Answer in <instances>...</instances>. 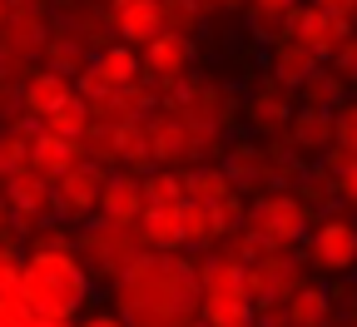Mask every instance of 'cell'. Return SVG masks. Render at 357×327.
Instances as JSON below:
<instances>
[{
	"mask_svg": "<svg viewBox=\"0 0 357 327\" xmlns=\"http://www.w3.org/2000/svg\"><path fill=\"white\" fill-rule=\"evenodd\" d=\"M6 228H10V208H6V199H0V238H6Z\"/></svg>",
	"mask_w": 357,
	"mask_h": 327,
	"instance_id": "42",
	"label": "cell"
},
{
	"mask_svg": "<svg viewBox=\"0 0 357 327\" xmlns=\"http://www.w3.org/2000/svg\"><path fill=\"white\" fill-rule=\"evenodd\" d=\"M15 283H20V253L10 238H0V293L15 288Z\"/></svg>",
	"mask_w": 357,
	"mask_h": 327,
	"instance_id": "35",
	"label": "cell"
},
{
	"mask_svg": "<svg viewBox=\"0 0 357 327\" xmlns=\"http://www.w3.org/2000/svg\"><path fill=\"white\" fill-rule=\"evenodd\" d=\"M0 327H35V312H30V303L20 298V283L0 293Z\"/></svg>",
	"mask_w": 357,
	"mask_h": 327,
	"instance_id": "32",
	"label": "cell"
},
{
	"mask_svg": "<svg viewBox=\"0 0 357 327\" xmlns=\"http://www.w3.org/2000/svg\"><path fill=\"white\" fill-rule=\"evenodd\" d=\"M298 100H303V109H328V114H337V109L347 105V84H342V75H337L333 65H318V70L298 84Z\"/></svg>",
	"mask_w": 357,
	"mask_h": 327,
	"instance_id": "23",
	"label": "cell"
},
{
	"mask_svg": "<svg viewBox=\"0 0 357 327\" xmlns=\"http://www.w3.org/2000/svg\"><path fill=\"white\" fill-rule=\"evenodd\" d=\"M35 327H75V317H35Z\"/></svg>",
	"mask_w": 357,
	"mask_h": 327,
	"instance_id": "41",
	"label": "cell"
},
{
	"mask_svg": "<svg viewBox=\"0 0 357 327\" xmlns=\"http://www.w3.org/2000/svg\"><path fill=\"white\" fill-rule=\"evenodd\" d=\"M65 95H70V79H65V75H50V70H35V75H30V79L20 84V114L40 124L45 114H50V109H55V105L65 100Z\"/></svg>",
	"mask_w": 357,
	"mask_h": 327,
	"instance_id": "20",
	"label": "cell"
},
{
	"mask_svg": "<svg viewBox=\"0 0 357 327\" xmlns=\"http://www.w3.org/2000/svg\"><path fill=\"white\" fill-rule=\"evenodd\" d=\"M20 298L35 317H75L89 303V277L75 248H30L20 258Z\"/></svg>",
	"mask_w": 357,
	"mask_h": 327,
	"instance_id": "2",
	"label": "cell"
},
{
	"mask_svg": "<svg viewBox=\"0 0 357 327\" xmlns=\"http://www.w3.org/2000/svg\"><path fill=\"white\" fill-rule=\"evenodd\" d=\"M248 327H253V322H248Z\"/></svg>",
	"mask_w": 357,
	"mask_h": 327,
	"instance_id": "49",
	"label": "cell"
},
{
	"mask_svg": "<svg viewBox=\"0 0 357 327\" xmlns=\"http://www.w3.org/2000/svg\"><path fill=\"white\" fill-rule=\"evenodd\" d=\"M318 65H323V60H312L303 45H293V40L283 35V40L273 45V70H268V79H273L278 89H288V95H298V84L318 70Z\"/></svg>",
	"mask_w": 357,
	"mask_h": 327,
	"instance_id": "21",
	"label": "cell"
},
{
	"mask_svg": "<svg viewBox=\"0 0 357 327\" xmlns=\"http://www.w3.org/2000/svg\"><path fill=\"white\" fill-rule=\"evenodd\" d=\"M307 223H312V208H307L303 199L283 194V189L258 194V199L248 204V213H243V228L253 233L263 248H273V253H288L293 243H303Z\"/></svg>",
	"mask_w": 357,
	"mask_h": 327,
	"instance_id": "3",
	"label": "cell"
},
{
	"mask_svg": "<svg viewBox=\"0 0 357 327\" xmlns=\"http://www.w3.org/2000/svg\"><path fill=\"white\" fill-rule=\"evenodd\" d=\"M139 189H144V208H178L184 204V174L149 169V174H139Z\"/></svg>",
	"mask_w": 357,
	"mask_h": 327,
	"instance_id": "28",
	"label": "cell"
},
{
	"mask_svg": "<svg viewBox=\"0 0 357 327\" xmlns=\"http://www.w3.org/2000/svg\"><path fill=\"white\" fill-rule=\"evenodd\" d=\"M40 55L50 60L45 70H50V75H65V79H75V75L89 65V50H84V45H79L70 30H50V40H45V50H40Z\"/></svg>",
	"mask_w": 357,
	"mask_h": 327,
	"instance_id": "26",
	"label": "cell"
},
{
	"mask_svg": "<svg viewBox=\"0 0 357 327\" xmlns=\"http://www.w3.org/2000/svg\"><path fill=\"white\" fill-rule=\"evenodd\" d=\"M25 164L55 183L60 174H70L75 164H84V139H55V134L35 129V139H30V159H25Z\"/></svg>",
	"mask_w": 357,
	"mask_h": 327,
	"instance_id": "16",
	"label": "cell"
},
{
	"mask_svg": "<svg viewBox=\"0 0 357 327\" xmlns=\"http://www.w3.org/2000/svg\"><path fill=\"white\" fill-rule=\"evenodd\" d=\"M333 70L342 75V84H347V89H357V30L342 40V50L333 55Z\"/></svg>",
	"mask_w": 357,
	"mask_h": 327,
	"instance_id": "34",
	"label": "cell"
},
{
	"mask_svg": "<svg viewBox=\"0 0 357 327\" xmlns=\"http://www.w3.org/2000/svg\"><path fill=\"white\" fill-rule=\"evenodd\" d=\"M50 40V25H45V6L40 0H10V15L0 25V55L10 60H30L45 50Z\"/></svg>",
	"mask_w": 357,
	"mask_h": 327,
	"instance_id": "12",
	"label": "cell"
},
{
	"mask_svg": "<svg viewBox=\"0 0 357 327\" xmlns=\"http://www.w3.org/2000/svg\"><path fill=\"white\" fill-rule=\"evenodd\" d=\"M114 317L124 327H189V322H199V263L144 248L114 277Z\"/></svg>",
	"mask_w": 357,
	"mask_h": 327,
	"instance_id": "1",
	"label": "cell"
},
{
	"mask_svg": "<svg viewBox=\"0 0 357 327\" xmlns=\"http://www.w3.org/2000/svg\"><path fill=\"white\" fill-rule=\"evenodd\" d=\"M189 327H204V322H189Z\"/></svg>",
	"mask_w": 357,
	"mask_h": 327,
	"instance_id": "45",
	"label": "cell"
},
{
	"mask_svg": "<svg viewBox=\"0 0 357 327\" xmlns=\"http://www.w3.org/2000/svg\"><path fill=\"white\" fill-rule=\"evenodd\" d=\"M243 213H248L243 194H234V199H223V204H213V233H218V238H234V233L243 228Z\"/></svg>",
	"mask_w": 357,
	"mask_h": 327,
	"instance_id": "31",
	"label": "cell"
},
{
	"mask_svg": "<svg viewBox=\"0 0 357 327\" xmlns=\"http://www.w3.org/2000/svg\"><path fill=\"white\" fill-rule=\"evenodd\" d=\"M352 25H357V20H352Z\"/></svg>",
	"mask_w": 357,
	"mask_h": 327,
	"instance_id": "48",
	"label": "cell"
},
{
	"mask_svg": "<svg viewBox=\"0 0 357 327\" xmlns=\"http://www.w3.org/2000/svg\"><path fill=\"white\" fill-rule=\"evenodd\" d=\"M0 199L10 208V228H40V218H50V178L35 174L30 164L15 169L6 183H0Z\"/></svg>",
	"mask_w": 357,
	"mask_h": 327,
	"instance_id": "9",
	"label": "cell"
},
{
	"mask_svg": "<svg viewBox=\"0 0 357 327\" xmlns=\"http://www.w3.org/2000/svg\"><path fill=\"white\" fill-rule=\"evenodd\" d=\"M144 134H149V159L154 169H178L189 159V139H184V124L174 114H149L144 119Z\"/></svg>",
	"mask_w": 357,
	"mask_h": 327,
	"instance_id": "18",
	"label": "cell"
},
{
	"mask_svg": "<svg viewBox=\"0 0 357 327\" xmlns=\"http://www.w3.org/2000/svg\"><path fill=\"white\" fill-rule=\"evenodd\" d=\"M189 65H194V40L184 35H154L144 50H139V79H154L159 89H174L189 79Z\"/></svg>",
	"mask_w": 357,
	"mask_h": 327,
	"instance_id": "10",
	"label": "cell"
},
{
	"mask_svg": "<svg viewBox=\"0 0 357 327\" xmlns=\"http://www.w3.org/2000/svg\"><path fill=\"white\" fill-rule=\"evenodd\" d=\"M333 199H342L347 208H357V159H352V164L333 178Z\"/></svg>",
	"mask_w": 357,
	"mask_h": 327,
	"instance_id": "36",
	"label": "cell"
},
{
	"mask_svg": "<svg viewBox=\"0 0 357 327\" xmlns=\"http://www.w3.org/2000/svg\"><path fill=\"white\" fill-rule=\"evenodd\" d=\"M243 114H248V124H253L258 134H283V129H288V119H293V95L268 79V84H258L253 95H248Z\"/></svg>",
	"mask_w": 357,
	"mask_h": 327,
	"instance_id": "17",
	"label": "cell"
},
{
	"mask_svg": "<svg viewBox=\"0 0 357 327\" xmlns=\"http://www.w3.org/2000/svg\"><path fill=\"white\" fill-rule=\"evenodd\" d=\"M307 258L318 273H352L357 268V218L342 208L323 213L307 238Z\"/></svg>",
	"mask_w": 357,
	"mask_h": 327,
	"instance_id": "6",
	"label": "cell"
},
{
	"mask_svg": "<svg viewBox=\"0 0 357 327\" xmlns=\"http://www.w3.org/2000/svg\"><path fill=\"white\" fill-rule=\"evenodd\" d=\"M109 30L119 35V45L144 50L154 35H164V6L159 0H109Z\"/></svg>",
	"mask_w": 357,
	"mask_h": 327,
	"instance_id": "13",
	"label": "cell"
},
{
	"mask_svg": "<svg viewBox=\"0 0 357 327\" xmlns=\"http://www.w3.org/2000/svg\"><path fill=\"white\" fill-rule=\"evenodd\" d=\"M218 238L213 233V208L208 204H178V248H208Z\"/></svg>",
	"mask_w": 357,
	"mask_h": 327,
	"instance_id": "29",
	"label": "cell"
},
{
	"mask_svg": "<svg viewBox=\"0 0 357 327\" xmlns=\"http://www.w3.org/2000/svg\"><path fill=\"white\" fill-rule=\"evenodd\" d=\"M134 238L149 253H178V208H144L134 223Z\"/></svg>",
	"mask_w": 357,
	"mask_h": 327,
	"instance_id": "24",
	"label": "cell"
},
{
	"mask_svg": "<svg viewBox=\"0 0 357 327\" xmlns=\"http://www.w3.org/2000/svg\"><path fill=\"white\" fill-rule=\"evenodd\" d=\"M75 327H124V322H119L114 312H89V317H84V322H75Z\"/></svg>",
	"mask_w": 357,
	"mask_h": 327,
	"instance_id": "40",
	"label": "cell"
},
{
	"mask_svg": "<svg viewBox=\"0 0 357 327\" xmlns=\"http://www.w3.org/2000/svg\"><path fill=\"white\" fill-rule=\"evenodd\" d=\"M139 79V50H129V45H105V50H95L89 55V65L70 79V89L84 100V105H95V100H105L109 89H124V84H134Z\"/></svg>",
	"mask_w": 357,
	"mask_h": 327,
	"instance_id": "5",
	"label": "cell"
},
{
	"mask_svg": "<svg viewBox=\"0 0 357 327\" xmlns=\"http://www.w3.org/2000/svg\"><path fill=\"white\" fill-rule=\"evenodd\" d=\"M159 6H164V0H159Z\"/></svg>",
	"mask_w": 357,
	"mask_h": 327,
	"instance_id": "47",
	"label": "cell"
},
{
	"mask_svg": "<svg viewBox=\"0 0 357 327\" xmlns=\"http://www.w3.org/2000/svg\"><path fill=\"white\" fill-rule=\"evenodd\" d=\"M352 30H357L352 20H342V15H333V10H318V6H293V10H288V40L303 45V50H307L312 60H323V65L342 50V40H347Z\"/></svg>",
	"mask_w": 357,
	"mask_h": 327,
	"instance_id": "7",
	"label": "cell"
},
{
	"mask_svg": "<svg viewBox=\"0 0 357 327\" xmlns=\"http://www.w3.org/2000/svg\"><path fill=\"white\" fill-rule=\"evenodd\" d=\"M333 144H342L352 159H357V105H342L333 114Z\"/></svg>",
	"mask_w": 357,
	"mask_h": 327,
	"instance_id": "33",
	"label": "cell"
},
{
	"mask_svg": "<svg viewBox=\"0 0 357 327\" xmlns=\"http://www.w3.org/2000/svg\"><path fill=\"white\" fill-rule=\"evenodd\" d=\"M139 213H144V189H139V174H105L95 218L134 228V223H139Z\"/></svg>",
	"mask_w": 357,
	"mask_h": 327,
	"instance_id": "14",
	"label": "cell"
},
{
	"mask_svg": "<svg viewBox=\"0 0 357 327\" xmlns=\"http://www.w3.org/2000/svg\"><path fill=\"white\" fill-rule=\"evenodd\" d=\"M40 129H45V134H55V139H84V134H89V105L70 89V95L40 119Z\"/></svg>",
	"mask_w": 357,
	"mask_h": 327,
	"instance_id": "27",
	"label": "cell"
},
{
	"mask_svg": "<svg viewBox=\"0 0 357 327\" xmlns=\"http://www.w3.org/2000/svg\"><path fill=\"white\" fill-rule=\"evenodd\" d=\"M283 312H288V327H328L333 317V293L323 283H298L288 298H283Z\"/></svg>",
	"mask_w": 357,
	"mask_h": 327,
	"instance_id": "19",
	"label": "cell"
},
{
	"mask_svg": "<svg viewBox=\"0 0 357 327\" xmlns=\"http://www.w3.org/2000/svg\"><path fill=\"white\" fill-rule=\"evenodd\" d=\"M248 6H253L258 15H288L293 6H303V0H248Z\"/></svg>",
	"mask_w": 357,
	"mask_h": 327,
	"instance_id": "38",
	"label": "cell"
},
{
	"mask_svg": "<svg viewBox=\"0 0 357 327\" xmlns=\"http://www.w3.org/2000/svg\"><path fill=\"white\" fill-rule=\"evenodd\" d=\"M307 6L333 10V15H342V20H357V0H307Z\"/></svg>",
	"mask_w": 357,
	"mask_h": 327,
	"instance_id": "37",
	"label": "cell"
},
{
	"mask_svg": "<svg viewBox=\"0 0 357 327\" xmlns=\"http://www.w3.org/2000/svg\"><path fill=\"white\" fill-rule=\"evenodd\" d=\"M223 174L234 178V189H263V183H278L263 144H234L229 164H223Z\"/></svg>",
	"mask_w": 357,
	"mask_h": 327,
	"instance_id": "22",
	"label": "cell"
},
{
	"mask_svg": "<svg viewBox=\"0 0 357 327\" xmlns=\"http://www.w3.org/2000/svg\"><path fill=\"white\" fill-rule=\"evenodd\" d=\"M65 6H95V0H65Z\"/></svg>",
	"mask_w": 357,
	"mask_h": 327,
	"instance_id": "44",
	"label": "cell"
},
{
	"mask_svg": "<svg viewBox=\"0 0 357 327\" xmlns=\"http://www.w3.org/2000/svg\"><path fill=\"white\" fill-rule=\"evenodd\" d=\"M238 189H234V178L223 174V164H199V169H189L184 174V199L189 204H223V199H234Z\"/></svg>",
	"mask_w": 357,
	"mask_h": 327,
	"instance_id": "25",
	"label": "cell"
},
{
	"mask_svg": "<svg viewBox=\"0 0 357 327\" xmlns=\"http://www.w3.org/2000/svg\"><path fill=\"white\" fill-rule=\"evenodd\" d=\"M243 0H194V10L199 15H218V10H238Z\"/></svg>",
	"mask_w": 357,
	"mask_h": 327,
	"instance_id": "39",
	"label": "cell"
},
{
	"mask_svg": "<svg viewBox=\"0 0 357 327\" xmlns=\"http://www.w3.org/2000/svg\"><path fill=\"white\" fill-rule=\"evenodd\" d=\"M6 15H10V0H0V25H6Z\"/></svg>",
	"mask_w": 357,
	"mask_h": 327,
	"instance_id": "43",
	"label": "cell"
},
{
	"mask_svg": "<svg viewBox=\"0 0 357 327\" xmlns=\"http://www.w3.org/2000/svg\"><path fill=\"white\" fill-rule=\"evenodd\" d=\"M100 183H105V169L75 164L70 174H60V178L50 183V213H55V218H70V223L95 218V208H100Z\"/></svg>",
	"mask_w": 357,
	"mask_h": 327,
	"instance_id": "8",
	"label": "cell"
},
{
	"mask_svg": "<svg viewBox=\"0 0 357 327\" xmlns=\"http://www.w3.org/2000/svg\"><path fill=\"white\" fill-rule=\"evenodd\" d=\"M0 183H6V178H0Z\"/></svg>",
	"mask_w": 357,
	"mask_h": 327,
	"instance_id": "46",
	"label": "cell"
},
{
	"mask_svg": "<svg viewBox=\"0 0 357 327\" xmlns=\"http://www.w3.org/2000/svg\"><path fill=\"white\" fill-rule=\"evenodd\" d=\"M35 129H40V124H35ZM35 129H6V134H0V178H10L15 169H25Z\"/></svg>",
	"mask_w": 357,
	"mask_h": 327,
	"instance_id": "30",
	"label": "cell"
},
{
	"mask_svg": "<svg viewBox=\"0 0 357 327\" xmlns=\"http://www.w3.org/2000/svg\"><path fill=\"white\" fill-rule=\"evenodd\" d=\"M303 283V263L293 253H263L258 263L243 268V288H248V303H283L293 288Z\"/></svg>",
	"mask_w": 357,
	"mask_h": 327,
	"instance_id": "11",
	"label": "cell"
},
{
	"mask_svg": "<svg viewBox=\"0 0 357 327\" xmlns=\"http://www.w3.org/2000/svg\"><path fill=\"white\" fill-rule=\"evenodd\" d=\"M283 134H288V149L303 164H318L333 149V114L328 109H293V119H288Z\"/></svg>",
	"mask_w": 357,
	"mask_h": 327,
	"instance_id": "15",
	"label": "cell"
},
{
	"mask_svg": "<svg viewBox=\"0 0 357 327\" xmlns=\"http://www.w3.org/2000/svg\"><path fill=\"white\" fill-rule=\"evenodd\" d=\"M139 253L144 248H139V238H134V228L105 223V218H89L79 228V238H75V258H79L84 277H109V283H114Z\"/></svg>",
	"mask_w": 357,
	"mask_h": 327,
	"instance_id": "4",
	"label": "cell"
}]
</instances>
